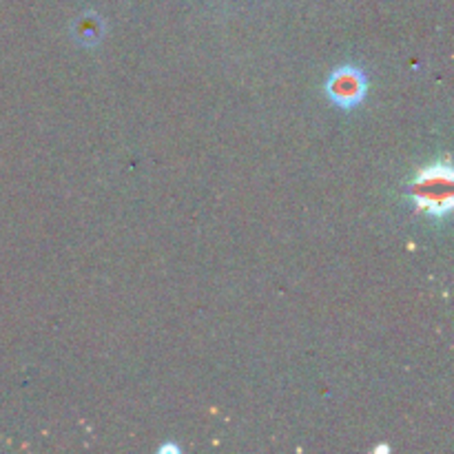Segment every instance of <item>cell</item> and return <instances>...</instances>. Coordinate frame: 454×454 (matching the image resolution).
I'll use <instances>...</instances> for the list:
<instances>
[{"label": "cell", "instance_id": "obj_3", "mask_svg": "<svg viewBox=\"0 0 454 454\" xmlns=\"http://www.w3.org/2000/svg\"><path fill=\"white\" fill-rule=\"evenodd\" d=\"M78 40L84 44H96L102 38V20H98L96 16H87L78 22Z\"/></svg>", "mask_w": 454, "mask_h": 454}, {"label": "cell", "instance_id": "obj_2", "mask_svg": "<svg viewBox=\"0 0 454 454\" xmlns=\"http://www.w3.org/2000/svg\"><path fill=\"white\" fill-rule=\"evenodd\" d=\"M366 89V75L357 67H340L333 71L326 84L328 98L341 109H355L357 105H362Z\"/></svg>", "mask_w": 454, "mask_h": 454}, {"label": "cell", "instance_id": "obj_1", "mask_svg": "<svg viewBox=\"0 0 454 454\" xmlns=\"http://www.w3.org/2000/svg\"><path fill=\"white\" fill-rule=\"evenodd\" d=\"M417 211L430 220H446L452 211V168L450 164H433L421 168L408 186Z\"/></svg>", "mask_w": 454, "mask_h": 454}]
</instances>
